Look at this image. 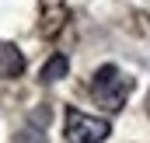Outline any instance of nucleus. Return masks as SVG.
<instances>
[{
    "instance_id": "obj_1",
    "label": "nucleus",
    "mask_w": 150,
    "mask_h": 143,
    "mask_svg": "<svg viewBox=\"0 0 150 143\" xmlns=\"http://www.w3.org/2000/svg\"><path fill=\"white\" fill-rule=\"evenodd\" d=\"M129 91H133V77H126V73L119 70V67H112V63L98 67L94 77H91V98L105 108V112H122Z\"/></svg>"
},
{
    "instance_id": "obj_2",
    "label": "nucleus",
    "mask_w": 150,
    "mask_h": 143,
    "mask_svg": "<svg viewBox=\"0 0 150 143\" xmlns=\"http://www.w3.org/2000/svg\"><path fill=\"white\" fill-rule=\"evenodd\" d=\"M112 136V126L105 119H94L87 112H67V143H105Z\"/></svg>"
},
{
    "instance_id": "obj_3",
    "label": "nucleus",
    "mask_w": 150,
    "mask_h": 143,
    "mask_svg": "<svg viewBox=\"0 0 150 143\" xmlns=\"http://www.w3.org/2000/svg\"><path fill=\"white\" fill-rule=\"evenodd\" d=\"M21 70H25V56H21L14 45L0 42V77H4V80H11V77H18Z\"/></svg>"
},
{
    "instance_id": "obj_4",
    "label": "nucleus",
    "mask_w": 150,
    "mask_h": 143,
    "mask_svg": "<svg viewBox=\"0 0 150 143\" xmlns=\"http://www.w3.org/2000/svg\"><path fill=\"white\" fill-rule=\"evenodd\" d=\"M45 122H49V112L42 108V112H35V115L28 119V126L18 133V140H14V143H45V133H42Z\"/></svg>"
},
{
    "instance_id": "obj_5",
    "label": "nucleus",
    "mask_w": 150,
    "mask_h": 143,
    "mask_svg": "<svg viewBox=\"0 0 150 143\" xmlns=\"http://www.w3.org/2000/svg\"><path fill=\"white\" fill-rule=\"evenodd\" d=\"M67 70H70L67 56H52V59L42 67V80H45V84H56V80H63V77H67Z\"/></svg>"
}]
</instances>
